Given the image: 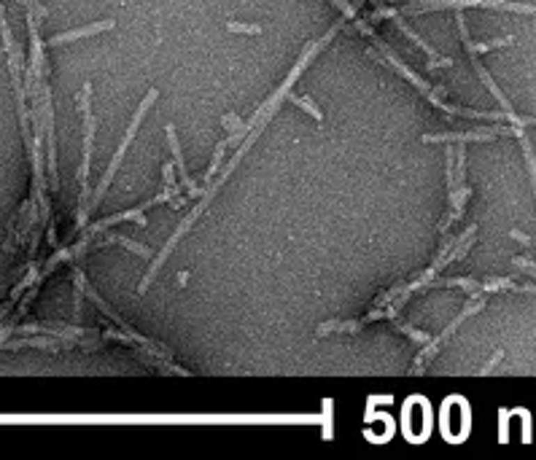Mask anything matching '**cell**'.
I'll list each match as a JSON object with an SVG mask.
<instances>
[{
  "instance_id": "e0dca14e",
  "label": "cell",
  "mask_w": 536,
  "mask_h": 460,
  "mask_svg": "<svg viewBox=\"0 0 536 460\" xmlns=\"http://www.w3.org/2000/svg\"><path fill=\"white\" fill-rule=\"evenodd\" d=\"M510 237H515V240H520V242H526V245H528V237H526L523 232H510Z\"/></svg>"
},
{
  "instance_id": "9a60e30c",
  "label": "cell",
  "mask_w": 536,
  "mask_h": 460,
  "mask_svg": "<svg viewBox=\"0 0 536 460\" xmlns=\"http://www.w3.org/2000/svg\"><path fill=\"white\" fill-rule=\"evenodd\" d=\"M221 124H224V127H227L229 132H232V129H243V127H246V124H243V121L237 119V116H232V113H229V116H224V119H221Z\"/></svg>"
},
{
  "instance_id": "6da1fadb",
  "label": "cell",
  "mask_w": 536,
  "mask_h": 460,
  "mask_svg": "<svg viewBox=\"0 0 536 460\" xmlns=\"http://www.w3.org/2000/svg\"><path fill=\"white\" fill-rule=\"evenodd\" d=\"M157 89H151L148 95H145V100L141 102V108H138V113L132 116V121H129V127H127V132H124V138H122V145L116 148V154H113V159H111V164H108V170H105V175L103 180H100V186L95 189V194H92V202H89V210L92 207H97L100 205V200H103V194H105V189L111 186V180H113V175H116V170H119V164H122V157H124V151L129 148V143H132V138H135V132H138V127H141V121L145 119V113H148V108L157 102Z\"/></svg>"
},
{
  "instance_id": "ba28073f",
  "label": "cell",
  "mask_w": 536,
  "mask_h": 460,
  "mask_svg": "<svg viewBox=\"0 0 536 460\" xmlns=\"http://www.w3.org/2000/svg\"><path fill=\"white\" fill-rule=\"evenodd\" d=\"M111 27H113V22L105 19V22H97V24H89V27H81V30H73V33L52 35V38H49V46H60V43H68V40H79V38H86V35H97V33L111 30Z\"/></svg>"
},
{
  "instance_id": "7c38bea8",
  "label": "cell",
  "mask_w": 536,
  "mask_h": 460,
  "mask_svg": "<svg viewBox=\"0 0 536 460\" xmlns=\"http://www.w3.org/2000/svg\"><path fill=\"white\" fill-rule=\"evenodd\" d=\"M105 242H119V245H124V248H129L132 253H141V256H151V251L145 248V245H138V242H132V240H127V237H119V235H111Z\"/></svg>"
},
{
  "instance_id": "9c48e42d",
  "label": "cell",
  "mask_w": 536,
  "mask_h": 460,
  "mask_svg": "<svg viewBox=\"0 0 536 460\" xmlns=\"http://www.w3.org/2000/svg\"><path fill=\"white\" fill-rule=\"evenodd\" d=\"M512 135H515L520 145H523V157H526V164H528V173H531V180H534V191H536V157H534V148H531V143L526 138V132H523V127H515L512 124Z\"/></svg>"
},
{
  "instance_id": "277c9868",
  "label": "cell",
  "mask_w": 536,
  "mask_h": 460,
  "mask_svg": "<svg viewBox=\"0 0 536 460\" xmlns=\"http://www.w3.org/2000/svg\"><path fill=\"white\" fill-rule=\"evenodd\" d=\"M480 310H485V299H477L475 304H472V307H466V310H464V312H461V315H458V318H455L453 323H450V326H448V328H445V331H442V334L436 337V340H429V347L423 350V356H418V358H415V363H413L415 372H420V369H423V366H426V363H429V360H432L434 356H436V353H439V344L450 340V337L455 334V328H458V326H461V323H464L466 318L477 315Z\"/></svg>"
},
{
  "instance_id": "7a4b0ae2",
  "label": "cell",
  "mask_w": 536,
  "mask_h": 460,
  "mask_svg": "<svg viewBox=\"0 0 536 460\" xmlns=\"http://www.w3.org/2000/svg\"><path fill=\"white\" fill-rule=\"evenodd\" d=\"M89 92H92V86L89 84H84V89H81V97H79V102H81V113H84V161H81V207H79V223L76 226H81L84 221H86V216H89V202H86V197H89V159H92V138H95V116L89 113Z\"/></svg>"
},
{
  "instance_id": "5bb4252c",
  "label": "cell",
  "mask_w": 536,
  "mask_h": 460,
  "mask_svg": "<svg viewBox=\"0 0 536 460\" xmlns=\"http://www.w3.org/2000/svg\"><path fill=\"white\" fill-rule=\"evenodd\" d=\"M329 3H334L337 8H342V14H345L348 19H356V8H353L348 0H329Z\"/></svg>"
},
{
  "instance_id": "30bf717a",
  "label": "cell",
  "mask_w": 536,
  "mask_h": 460,
  "mask_svg": "<svg viewBox=\"0 0 536 460\" xmlns=\"http://www.w3.org/2000/svg\"><path fill=\"white\" fill-rule=\"evenodd\" d=\"M289 100L294 102V105H299V108H302L305 113H310L315 121H324V113L318 111V105H315L313 100H308V97H299V95H289Z\"/></svg>"
},
{
  "instance_id": "52a82bcc",
  "label": "cell",
  "mask_w": 536,
  "mask_h": 460,
  "mask_svg": "<svg viewBox=\"0 0 536 460\" xmlns=\"http://www.w3.org/2000/svg\"><path fill=\"white\" fill-rule=\"evenodd\" d=\"M167 141H170V151H173V157H175V167H178V173H181V180H184L189 197H200V194H203V186H197L194 180L189 178V173H186L184 154H181V143H178V138H175V127H167Z\"/></svg>"
},
{
  "instance_id": "3957f363",
  "label": "cell",
  "mask_w": 536,
  "mask_h": 460,
  "mask_svg": "<svg viewBox=\"0 0 536 460\" xmlns=\"http://www.w3.org/2000/svg\"><path fill=\"white\" fill-rule=\"evenodd\" d=\"M413 6L407 8L410 14H420V11H434V8H448V6H494V8H507V11H517V14H536L534 6H523V3H512V0H410Z\"/></svg>"
},
{
  "instance_id": "5b68a950",
  "label": "cell",
  "mask_w": 536,
  "mask_h": 460,
  "mask_svg": "<svg viewBox=\"0 0 536 460\" xmlns=\"http://www.w3.org/2000/svg\"><path fill=\"white\" fill-rule=\"evenodd\" d=\"M496 135H512V127H494L480 132H442V135H423L426 143H469V141H496Z\"/></svg>"
},
{
  "instance_id": "8992f818",
  "label": "cell",
  "mask_w": 536,
  "mask_h": 460,
  "mask_svg": "<svg viewBox=\"0 0 536 460\" xmlns=\"http://www.w3.org/2000/svg\"><path fill=\"white\" fill-rule=\"evenodd\" d=\"M380 14H383V17H388V19L396 22V27H399V30H402V33H404L407 38L413 40V43H418V46H420V49H423V51H426L429 57H432V62H429V68H448V65H453V60H436V51H434L432 46H429L426 40L420 38V35H415L413 30H410V27L404 24V19H402V17H399V14L393 11V8H380Z\"/></svg>"
},
{
  "instance_id": "2e32d148",
  "label": "cell",
  "mask_w": 536,
  "mask_h": 460,
  "mask_svg": "<svg viewBox=\"0 0 536 460\" xmlns=\"http://www.w3.org/2000/svg\"><path fill=\"white\" fill-rule=\"evenodd\" d=\"M501 356H504L501 350H498V353H494V358H491L488 363H485V366H482V374H491V372H494V366L498 363V360H501Z\"/></svg>"
},
{
  "instance_id": "ac0fdd59",
  "label": "cell",
  "mask_w": 536,
  "mask_h": 460,
  "mask_svg": "<svg viewBox=\"0 0 536 460\" xmlns=\"http://www.w3.org/2000/svg\"><path fill=\"white\" fill-rule=\"evenodd\" d=\"M0 294H3V288H0Z\"/></svg>"
},
{
  "instance_id": "8fae6325",
  "label": "cell",
  "mask_w": 536,
  "mask_h": 460,
  "mask_svg": "<svg viewBox=\"0 0 536 460\" xmlns=\"http://www.w3.org/2000/svg\"><path fill=\"white\" fill-rule=\"evenodd\" d=\"M224 151H227V141H221L219 145H216V154H213V161H210V167H207V173H205V186L210 183V178L219 173V167H221V159H224Z\"/></svg>"
},
{
  "instance_id": "4fadbf2b",
  "label": "cell",
  "mask_w": 536,
  "mask_h": 460,
  "mask_svg": "<svg viewBox=\"0 0 536 460\" xmlns=\"http://www.w3.org/2000/svg\"><path fill=\"white\" fill-rule=\"evenodd\" d=\"M227 30H232V33H248V35H259L262 33L259 24H243V22H227Z\"/></svg>"
}]
</instances>
